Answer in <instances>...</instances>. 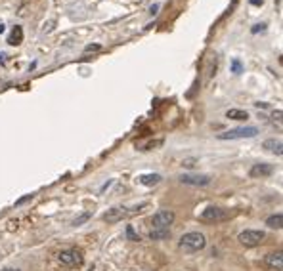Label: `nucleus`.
Here are the masks:
<instances>
[{
	"instance_id": "1",
	"label": "nucleus",
	"mask_w": 283,
	"mask_h": 271,
	"mask_svg": "<svg viewBox=\"0 0 283 271\" xmlns=\"http://www.w3.org/2000/svg\"><path fill=\"white\" fill-rule=\"evenodd\" d=\"M178 247L188 254H193V252H199L207 247V239L199 231H189V233L182 235V239L178 241Z\"/></svg>"
},
{
	"instance_id": "2",
	"label": "nucleus",
	"mask_w": 283,
	"mask_h": 271,
	"mask_svg": "<svg viewBox=\"0 0 283 271\" xmlns=\"http://www.w3.org/2000/svg\"><path fill=\"white\" fill-rule=\"evenodd\" d=\"M144 206H146V203L140 204V206H134L132 210H128L126 206H113V208H109L105 214H103V220L107 223H117V222H121V220H124V218L136 214V212H142Z\"/></svg>"
},
{
	"instance_id": "3",
	"label": "nucleus",
	"mask_w": 283,
	"mask_h": 271,
	"mask_svg": "<svg viewBox=\"0 0 283 271\" xmlns=\"http://www.w3.org/2000/svg\"><path fill=\"white\" fill-rule=\"evenodd\" d=\"M257 134H259L257 126H239L218 134V139H245V137H255Z\"/></svg>"
},
{
	"instance_id": "4",
	"label": "nucleus",
	"mask_w": 283,
	"mask_h": 271,
	"mask_svg": "<svg viewBox=\"0 0 283 271\" xmlns=\"http://www.w3.org/2000/svg\"><path fill=\"white\" fill-rule=\"evenodd\" d=\"M266 239V233L264 231H259V229H245L237 235V241L247 248L259 247L260 243Z\"/></svg>"
},
{
	"instance_id": "5",
	"label": "nucleus",
	"mask_w": 283,
	"mask_h": 271,
	"mask_svg": "<svg viewBox=\"0 0 283 271\" xmlns=\"http://www.w3.org/2000/svg\"><path fill=\"white\" fill-rule=\"evenodd\" d=\"M174 212L173 210H159L153 214L151 218V225L153 229H171V225L174 223Z\"/></svg>"
},
{
	"instance_id": "6",
	"label": "nucleus",
	"mask_w": 283,
	"mask_h": 271,
	"mask_svg": "<svg viewBox=\"0 0 283 271\" xmlns=\"http://www.w3.org/2000/svg\"><path fill=\"white\" fill-rule=\"evenodd\" d=\"M226 218H228V214L218 206H207L199 214V220L203 223H218L222 220H226Z\"/></svg>"
},
{
	"instance_id": "7",
	"label": "nucleus",
	"mask_w": 283,
	"mask_h": 271,
	"mask_svg": "<svg viewBox=\"0 0 283 271\" xmlns=\"http://www.w3.org/2000/svg\"><path fill=\"white\" fill-rule=\"evenodd\" d=\"M58 258H60V262H62L63 266H67V268H77V266L83 264V252L77 250V248H67V250L60 252Z\"/></svg>"
},
{
	"instance_id": "8",
	"label": "nucleus",
	"mask_w": 283,
	"mask_h": 271,
	"mask_svg": "<svg viewBox=\"0 0 283 271\" xmlns=\"http://www.w3.org/2000/svg\"><path fill=\"white\" fill-rule=\"evenodd\" d=\"M180 182L186 185H193V187H205L210 184V176H207V174H182Z\"/></svg>"
},
{
	"instance_id": "9",
	"label": "nucleus",
	"mask_w": 283,
	"mask_h": 271,
	"mask_svg": "<svg viewBox=\"0 0 283 271\" xmlns=\"http://www.w3.org/2000/svg\"><path fill=\"white\" fill-rule=\"evenodd\" d=\"M264 266H266L268 270H274V271L282 270L283 268V252L282 250H276V252L266 254V258H264Z\"/></svg>"
},
{
	"instance_id": "10",
	"label": "nucleus",
	"mask_w": 283,
	"mask_h": 271,
	"mask_svg": "<svg viewBox=\"0 0 283 271\" xmlns=\"http://www.w3.org/2000/svg\"><path fill=\"white\" fill-rule=\"evenodd\" d=\"M274 174V166L272 164H266V162H259L255 164L251 170H249V176L251 178H268Z\"/></svg>"
},
{
	"instance_id": "11",
	"label": "nucleus",
	"mask_w": 283,
	"mask_h": 271,
	"mask_svg": "<svg viewBox=\"0 0 283 271\" xmlns=\"http://www.w3.org/2000/svg\"><path fill=\"white\" fill-rule=\"evenodd\" d=\"M264 147H266V151L274 153V155H283V143L280 139H274V137L266 139V141H264Z\"/></svg>"
},
{
	"instance_id": "12",
	"label": "nucleus",
	"mask_w": 283,
	"mask_h": 271,
	"mask_svg": "<svg viewBox=\"0 0 283 271\" xmlns=\"http://www.w3.org/2000/svg\"><path fill=\"white\" fill-rule=\"evenodd\" d=\"M21 40H23V29H21V25H15L12 29V33H10V37H8V44L17 46V44H21Z\"/></svg>"
},
{
	"instance_id": "13",
	"label": "nucleus",
	"mask_w": 283,
	"mask_h": 271,
	"mask_svg": "<svg viewBox=\"0 0 283 271\" xmlns=\"http://www.w3.org/2000/svg\"><path fill=\"white\" fill-rule=\"evenodd\" d=\"M226 117L232 119V121H247V119H249V113L243 111V109H228V111H226Z\"/></svg>"
},
{
	"instance_id": "14",
	"label": "nucleus",
	"mask_w": 283,
	"mask_h": 271,
	"mask_svg": "<svg viewBox=\"0 0 283 271\" xmlns=\"http://www.w3.org/2000/svg\"><path fill=\"white\" fill-rule=\"evenodd\" d=\"M159 182H161L159 174H144V176H140V184L148 185V187H151V185H157Z\"/></svg>"
},
{
	"instance_id": "15",
	"label": "nucleus",
	"mask_w": 283,
	"mask_h": 271,
	"mask_svg": "<svg viewBox=\"0 0 283 271\" xmlns=\"http://www.w3.org/2000/svg\"><path fill=\"white\" fill-rule=\"evenodd\" d=\"M266 225L272 227V229H282L283 227V216L282 214H274L266 220Z\"/></svg>"
},
{
	"instance_id": "16",
	"label": "nucleus",
	"mask_w": 283,
	"mask_h": 271,
	"mask_svg": "<svg viewBox=\"0 0 283 271\" xmlns=\"http://www.w3.org/2000/svg\"><path fill=\"white\" fill-rule=\"evenodd\" d=\"M169 237H171V229H151L149 231V239H155V241H163Z\"/></svg>"
},
{
	"instance_id": "17",
	"label": "nucleus",
	"mask_w": 283,
	"mask_h": 271,
	"mask_svg": "<svg viewBox=\"0 0 283 271\" xmlns=\"http://www.w3.org/2000/svg\"><path fill=\"white\" fill-rule=\"evenodd\" d=\"M126 235H128V239H130V241H140V235L134 233L132 225H128V227H126Z\"/></svg>"
},
{
	"instance_id": "18",
	"label": "nucleus",
	"mask_w": 283,
	"mask_h": 271,
	"mask_svg": "<svg viewBox=\"0 0 283 271\" xmlns=\"http://www.w3.org/2000/svg\"><path fill=\"white\" fill-rule=\"evenodd\" d=\"M272 121H274V124L278 123V126L282 128V111H276L274 115H272Z\"/></svg>"
},
{
	"instance_id": "19",
	"label": "nucleus",
	"mask_w": 283,
	"mask_h": 271,
	"mask_svg": "<svg viewBox=\"0 0 283 271\" xmlns=\"http://www.w3.org/2000/svg\"><path fill=\"white\" fill-rule=\"evenodd\" d=\"M88 216H90V214H83L81 218H77V220H75L73 225H75V227H77V225H83V222H87V220H88Z\"/></svg>"
},
{
	"instance_id": "20",
	"label": "nucleus",
	"mask_w": 283,
	"mask_h": 271,
	"mask_svg": "<svg viewBox=\"0 0 283 271\" xmlns=\"http://www.w3.org/2000/svg\"><path fill=\"white\" fill-rule=\"evenodd\" d=\"M99 50H101V46H99V44H88L87 48H85V52H99Z\"/></svg>"
},
{
	"instance_id": "21",
	"label": "nucleus",
	"mask_w": 283,
	"mask_h": 271,
	"mask_svg": "<svg viewBox=\"0 0 283 271\" xmlns=\"http://www.w3.org/2000/svg\"><path fill=\"white\" fill-rule=\"evenodd\" d=\"M232 65H234V73H241V63L237 62V60H234Z\"/></svg>"
},
{
	"instance_id": "22",
	"label": "nucleus",
	"mask_w": 283,
	"mask_h": 271,
	"mask_svg": "<svg viewBox=\"0 0 283 271\" xmlns=\"http://www.w3.org/2000/svg\"><path fill=\"white\" fill-rule=\"evenodd\" d=\"M157 12H159V4H153V6L149 8V13H151V15H155Z\"/></svg>"
},
{
	"instance_id": "23",
	"label": "nucleus",
	"mask_w": 283,
	"mask_h": 271,
	"mask_svg": "<svg viewBox=\"0 0 283 271\" xmlns=\"http://www.w3.org/2000/svg\"><path fill=\"white\" fill-rule=\"evenodd\" d=\"M266 29V23H260V27H253V33H259V31H264Z\"/></svg>"
},
{
	"instance_id": "24",
	"label": "nucleus",
	"mask_w": 283,
	"mask_h": 271,
	"mask_svg": "<svg viewBox=\"0 0 283 271\" xmlns=\"http://www.w3.org/2000/svg\"><path fill=\"white\" fill-rule=\"evenodd\" d=\"M249 2H251L253 6H262V4H264V0H249Z\"/></svg>"
},
{
	"instance_id": "25",
	"label": "nucleus",
	"mask_w": 283,
	"mask_h": 271,
	"mask_svg": "<svg viewBox=\"0 0 283 271\" xmlns=\"http://www.w3.org/2000/svg\"><path fill=\"white\" fill-rule=\"evenodd\" d=\"M6 62V54L4 52H0V63H4Z\"/></svg>"
},
{
	"instance_id": "26",
	"label": "nucleus",
	"mask_w": 283,
	"mask_h": 271,
	"mask_svg": "<svg viewBox=\"0 0 283 271\" xmlns=\"http://www.w3.org/2000/svg\"><path fill=\"white\" fill-rule=\"evenodd\" d=\"M0 33H4V25L0 23Z\"/></svg>"
},
{
	"instance_id": "27",
	"label": "nucleus",
	"mask_w": 283,
	"mask_h": 271,
	"mask_svg": "<svg viewBox=\"0 0 283 271\" xmlns=\"http://www.w3.org/2000/svg\"><path fill=\"white\" fill-rule=\"evenodd\" d=\"M4 271H19V270H4Z\"/></svg>"
}]
</instances>
